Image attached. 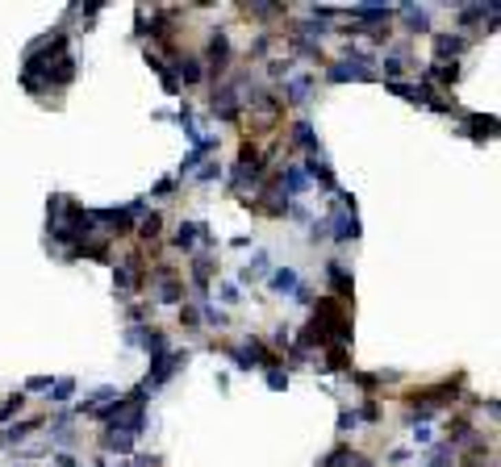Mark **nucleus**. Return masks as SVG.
Here are the masks:
<instances>
[{"label":"nucleus","mask_w":501,"mask_h":467,"mask_svg":"<svg viewBox=\"0 0 501 467\" xmlns=\"http://www.w3.org/2000/svg\"><path fill=\"white\" fill-rule=\"evenodd\" d=\"M460 388H464V376L443 380V384H434V388H418V392H410L406 400H410V409H414V418L426 422V418H434L439 409L456 405V400H460Z\"/></svg>","instance_id":"f257e3e1"},{"label":"nucleus","mask_w":501,"mask_h":467,"mask_svg":"<svg viewBox=\"0 0 501 467\" xmlns=\"http://www.w3.org/2000/svg\"><path fill=\"white\" fill-rule=\"evenodd\" d=\"M372 50H351L347 59H334L330 67H326V80L330 84H347V80H356V84H364V80H372Z\"/></svg>","instance_id":"f03ea898"},{"label":"nucleus","mask_w":501,"mask_h":467,"mask_svg":"<svg viewBox=\"0 0 501 467\" xmlns=\"http://www.w3.org/2000/svg\"><path fill=\"white\" fill-rule=\"evenodd\" d=\"M209 109L218 113V121H238V117H242V88H238V80H222V84H213Z\"/></svg>","instance_id":"7ed1b4c3"},{"label":"nucleus","mask_w":501,"mask_h":467,"mask_svg":"<svg viewBox=\"0 0 501 467\" xmlns=\"http://www.w3.org/2000/svg\"><path fill=\"white\" fill-rule=\"evenodd\" d=\"M188 363V350H163V355H155L150 359V372H146V380H142V388L150 392V388H163L180 368Z\"/></svg>","instance_id":"20e7f679"},{"label":"nucleus","mask_w":501,"mask_h":467,"mask_svg":"<svg viewBox=\"0 0 501 467\" xmlns=\"http://www.w3.org/2000/svg\"><path fill=\"white\" fill-rule=\"evenodd\" d=\"M205 75H218V80H226L230 75V34L226 29H213L209 34V46H205Z\"/></svg>","instance_id":"39448f33"},{"label":"nucleus","mask_w":501,"mask_h":467,"mask_svg":"<svg viewBox=\"0 0 501 467\" xmlns=\"http://www.w3.org/2000/svg\"><path fill=\"white\" fill-rule=\"evenodd\" d=\"M213 276H218V259H213L209 250L192 254V263H188V280H192L196 300H209V280H213Z\"/></svg>","instance_id":"423d86ee"},{"label":"nucleus","mask_w":501,"mask_h":467,"mask_svg":"<svg viewBox=\"0 0 501 467\" xmlns=\"http://www.w3.org/2000/svg\"><path fill=\"white\" fill-rule=\"evenodd\" d=\"M126 346H142L150 359L163 355V350H172V346H167V334L155 330V326H130V330H126Z\"/></svg>","instance_id":"0eeeda50"},{"label":"nucleus","mask_w":501,"mask_h":467,"mask_svg":"<svg viewBox=\"0 0 501 467\" xmlns=\"http://www.w3.org/2000/svg\"><path fill=\"white\" fill-rule=\"evenodd\" d=\"M347 17H351V25H360V34H364V29L388 25V21H393V9H388V5H351Z\"/></svg>","instance_id":"6e6552de"},{"label":"nucleus","mask_w":501,"mask_h":467,"mask_svg":"<svg viewBox=\"0 0 501 467\" xmlns=\"http://www.w3.org/2000/svg\"><path fill=\"white\" fill-rule=\"evenodd\" d=\"M326 230H330V242L347 246V242H356V238H360V217H356V213L334 209V213L326 217Z\"/></svg>","instance_id":"1a4fd4ad"},{"label":"nucleus","mask_w":501,"mask_h":467,"mask_svg":"<svg viewBox=\"0 0 501 467\" xmlns=\"http://www.w3.org/2000/svg\"><path fill=\"white\" fill-rule=\"evenodd\" d=\"M301 171H305V180H310V184H322L330 196L338 192V180H334V171H330V163H326V154H322V150H314Z\"/></svg>","instance_id":"9d476101"},{"label":"nucleus","mask_w":501,"mask_h":467,"mask_svg":"<svg viewBox=\"0 0 501 467\" xmlns=\"http://www.w3.org/2000/svg\"><path fill=\"white\" fill-rule=\"evenodd\" d=\"M326 280H330V296L334 300H342V304H351V292H356V280H351V272L342 267V259H330L326 263Z\"/></svg>","instance_id":"9b49d317"},{"label":"nucleus","mask_w":501,"mask_h":467,"mask_svg":"<svg viewBox=\"0 0 501 467\" xmlns=\"http://www.w3.org/2000/svg\"><path fill=\"white\" fill-rule=\"evenodd\" d=\"M472 42H468V34H434V63H456L464 50H468Z\"/></svg>","instance_id":"f8f14e48"},{"label":"nucleus","mask_w":501,"mask_h":467,"mask_svg":"<svg viewBox=\"0 0 501 467\" xmlns=\"http://www.w3.org/2000/svg\"><path fill=\"white\" fill-rule=\"evenodd\" d=\"M272 276V259H268V250H255L242 263V272H238V284H259V280H268Z\"/></svg>","instance_id":"ddd939ff"},{"label":"nucleus","mask_w":501,"mask_h":467,"mask_svg":"<svg viewBox=\"0 0 501 467\" xmlns=\"http://www.w3.org/2000/svg\"><path fill=\"white\" fill-rule=\"evenodd\" d=\"M205 234H209L205 221H180L176 234H172V246H176V250H192L196 242H205Z\"/></svg>","instance_id":"4468645a"},{"label":"nucleus","mask_w":501,"mask_h":467,"mask_svg":"<svg viewBox=\"0 0 501 467\" xmlns=\"http://www.w3.org/2000/svg\"><path fill=\"white\" fill-rule=\"evenodd\" d=\"M310 92H314V80L310 75H288L280 105H310Z\"/></svg>","instance_id":"2eb2a0df"},{"label":"nucleus","mask_w":501,"mask_h":467,"mask_svg":"<svg viewBox=\"0 0 501 467\" xmlns=\"http://www.w3.org/2000/svg\"><path fill=\"white\" fill-rule=\"evenodd\" d=\"M180 84H205V63H200L196 55H176V71H172Z\"/></svg>","instance_id":"dca6fc26"},{"label":"nucleus","mask_w":501,"mask_h":467,"mask_svg":"<svg viewBox=\"0 0 501 467\" xmlns=\"http://www.w3.org/2000/svg\"><path fill=\"white\" fill-rule=\"evenodd\" d=\"M134 442H138V438H130L121 426L105 422V434H100V446H105L109 455H130V451H134Z\"/></svg>","instance_id":"f3484780"},{"label":"nucleus","mask_w":501,"mask_h":467,"mask_svg":"<svg viewBox=\"0 0 501 467\" xmlns=\"http://www.w3.org/2000/svg\"><path fill=\"white\" fill-rule=\"evenodd\" d=\"M288 146H292V150H310V154L322 150V146H318V130H314L310 121H292V125H288Z\"/></svg>","instance_id":"a211bd4d"},{"label":"nucleus","mask_w":501,"mask_h":467,"mask_svg":"<svg viewBox=\"0 0 501 467\" xmlns=\"http://www.w3.org/2000/svg\"><path fill=\"white\" fill-rule=\"evenodd\" d=\"M460 80V63H430L426 71H422V84H439V88H451V84H456Z\"/></svg>","instance_id":"6ab92c4d"},{"label":"nucleus","mask_w":501,"mask_h":467,"mask_svg":"<svg viewBox=\"0 0 501 467\" xmlns=\"http://www.w3.org/2000/svg\"><path fill=\"white\" fill-rule=\"evenodd\" d=\"M464 130H468V138L489 142V138L497 134V117H485V113H464Z\"/></svg>","instance_id":"aec40b11"},{"label":"nucleus","mask_w":501,"mask_h":467,"mask_svg":"<svg viewBox=\"0 0 501 467\" xmlns=\"http://www.w3.org/2000/svg\"><path fill=\"white\" fill-rule=\"evenodd\" d=\"M472 438H476V426H472L468 418H451V422H447V438H443V442H451V446L460 451V446H468Z\"/></svg>","instance_id":"412c9836"},{"label":"nucleus","mask_w":501,"mask_h":467,"mask_svg":"<svg viewBox=\"0 0 501 467\" xmlns=\"http://www.w3.org/2000/svg\"><path fill=\"white\" fill-rule=\"evenodd\" d=\"M322 372H351V346H347V342H330V346H326Z\"/></svg>","instance_id":"4be33fe9"},{"label":"nucleus","mask_w":501,"mask_h":467,"mask_svg":"<svg viewBox=\"0 0 501 467\" xmlns=\"http://www.w3.org/2000/svg\"><path fill=\"white\" fill-rule=\"evenodd\" d=\"M38 426H42V422H34V418H30V422H13V426H5V430H0V446H17V442H25Z\"/></svg>","instance_id":"5701e85b"},{"label":"nucleus","mask_w":501,"mask_h":467,"mask_svg":"<svg viewBox=\"0 0 501 467\" xmlns=\"http://www.w3.org/2000/svg\"><path fill=\"white\" fill-rule=\"evenodd\" d=\"M397 13H401V17H406V25H410V34H430V13H426L422 5H401Z\"/></svg>","instance_id":"b1692460"},{"label":"nucleus","mask_w":501,"mask_h":467,"mask_svg":"<svg viewBox=\"0 0 501 467\" xmlns=\"http://www.w3.org/2000/svg\"><path fill=\"white\" fill-rule=\"evenodd\" d=\"M134 230H138L142 242H159V238H163V213H155V209L142 213V221H138Z\"/></svg>","instance_id":"393cba45"},{"label":"nucleus","mask_w":501,"mask_h":467,"mask_svg":"<svg viewBox=\"0 0 501 467\" xmlns=\"http://www.w3.org/2000/svg\"><path fill=\"white\" fill-rule=\"evenodd\" d=\"M296 284H301V276H296L292 267H276V272L268 276V288H272V292H284V296H292Z\"/></svg>","instance_id":"a878e982"},{"label":"nucleus","mask_w":501,"mask_h":467,"mask_svg":"<svg viewBox=\"0 0 501 467\" xmlns=\"http://www.w3.org/2000/svg\"><path fill=\"white\" fill-rule=\"evenodd\" d=\"M384 380H393V376H372V372H356V368H351V384H360L364 388V396H376L380 388H384Z\"/></svg>","instance_id":"bb28decb"},{"label":"nucleus","mask_w":501,"mask_h":467,"mask_svg":"<svg viewBox=\"0 0 501 467\" xmlns=\"http://www.w3.org/2000/svg\"><path fill=\"white\" fill-rule=\"evenodd\" d=\"M196 313H200V326H213V330H226V309H218V304H209V300H200L196 304Z\"/></svg>","instance_id":"cd10ccee"},{"label":"nucleus","mask_w":501,"mask_h":467,"mask_svg":"<svg viewBox=\"0 0 501 467\" xmlns=\"http://www.w3.org/2000/svg\"><path fill=\"white\" fill-rule=\"evenodd\" d=\"M50 438L59 446H71V413H59V418L50 422Z\"/></svg>","instance_id":"c85d7f7f"},{"label":"nucleus","mask_w":501,"mask_h":467,"mask_svg":"<svg viewBox=\"0 0 501 467\" xmlns=\"http://www.w3.org/2000/svg\"><path fill=\"white\" fill-rule=\"evenodd\" d=\"M406 55H397V50H393V55H384V84H393V80H401V75H406Z\"/></svg>","instance_id":"c756f323"},{"label":"nucleus","mask_w":501,"mask_h":467,"mask_svg":"<svg viewBox=\"0 0 501 467\" xmlns=\"http://www.w3.org/2000/svg\"><path fill=\"white\" fill-rule=\"evenodd\" d=\"M25 409V396L17 392V396H9V400H0V426H5L9 418H17V413Z\"/></svg>","instance_id":"7c9ffc66"},{"label":"nucleus","mask_w":501,"mask_h":467,"mask_svg":"<svg viewBox=\"0 0 501 467\" xmlns=\"http://www.w3.org/2000/svg\"><path fill=\"white\" fill-rule=\"evenodd\" d=\"M71 392H75V380H55V384H50V400H55V405H67Z\"/></svg>","instance_id":"2f4dec72"},{"label":"nucleus","mask_w":501,"mask_h":467,"mask_svg":"<svg viewBox=\"0 0 501 467\" xmlns=\"http://www.w3.org/2000/svg\"><path fill=\"white\" fill-rule=\"evenodd\" d=\"M264 380H268V388H272V392H284V388H288V372H284V368H268V372H264Z\"/></svg>","instance_id":"473e14b6"},{"label":"nucleus","mask_w":501,"mask_h":467,"mask_svg":"<svg viewBox=\"0 0 501 467\" xmlns=\"http://www.w3.org/2000/svg\"><path fill=\"white\" fill-rule=\"evenodd\" d=\"M347 455H351V446H347V442H338L330 455H322V463H318V467H342V463H347Z\"/></svg>","instance_id":"72a5a7b5"},{"label":"nucleus","mask_w":501,"mask_h":467,"mask_svg":"<svg viewBox=\"0 0 501 467\" xmlns=\"http://www.w3.org/2000/svg\"><path fill=\"white\" fill-rule=\"evenodd\" d=\"M356 413H360V422H380V400L376 396H364V405Z\"/></svg>","instance_id":"f704fd0d"},{"label":"nucleus","mask_w":501,"mask_h":467,"mask_svg":"<svg viewBox=\"0 0 501 467\" xmlns=\"http://www.w3.org/2000/svg\"><path fill=\"white\" fill-rule=\"evenodd\" d=\"M196 180H200V184L222 180V163H218V159H213V163H200V167H196Z\"/></svg>","instance_id":"c9c22d12"},{"label":"nucleus","mask_w":501,"mask_h":467,"mask_svg":"<svg viewBox=\"0 0 501 467\" xmlns=\"http://www.w3.org/2000/svg\"><path fill=\"white\" fill-rule=\"evenodd\" d=\"M180 326H184V330H200V313H196V304H180Z\"/></svg>","instance_id":"e433bc0d"},{"label":"nucleus","mask_w":501,"mask_h":467,"mask_svg":"<svg viewBox=\"0 0 501 467\" xmlns=\"http://www.w3.org/2000/svg\"><path fill=\"white\" fill-rule=\"evenodd\" d=\"M268 75H272V80H288V75H292V59H272V63H268Z\"/></svg>","instance_id":"4c0bfd02"},{"label":"nucleus","mask_w":501,"mask_h":467,"mask_svg":"<svg viewBox=\"0 0 501 467\" xmlns=\"http://www.w3.org/2000/svg\"><path fill=\"white\" fill-rule=\"evenodd\" d=\"M356 426H360V413H356V409H342V413H338V434H351Z\"/></svg>","instance_id":"58836bf2"},{"label":"nucleus","mask_w":501,"mask_h":467,"mask_svg":"<svg viewBox=\"0 0 501 467\" xmlns=\"http://www.w3.org/2000/svg\"><path fill=\"white\" fill-rule=\"evenodd\" d=\"M218 296H222V304H238V300H242V296H238V284H230V280L218 284Z\"/></svg>","instance_id":"ea45409f"},{"label":"nucleus","mask_w":501,"mask_h":467,"mask_svg":"<svg viewBox=\"0 0 501 467\" xmlns=\"http://www.w3.org/2000/svg\"><path fill=\"white\" fill-rule=\"evenodd\" d=\"M50 384H55L50 376H30L25 380V392H50Z\"/></svg>","instance_id":"a19ab883"},{"label":"nucleus","mask_w":501,"mask_h":467,"mask_svg":"<svg viewBox=\"0 0 501 467\" xmlns=\"http://www.w3.org/2000/svg\"><path fill=\"white\" fill-rule=\"evenodd\" d=\"M414 442H418V446H430V442H434V430H430L426 422H418V426H414Z\"/></svg>","instance_id":"79ce46f5"},{"label":"nucleus","mask_w":501,"mask_h":467,"mask_svg":"<svg viewBox=\"0 0 501 467\" xmlns=\"http://www.w3.org/2000/svg\"><path fill=\"white\" fill-rule=\"evenodd\" d=\"M388 92H397L401 100H414V84H406V80H393V84H384Z\"/></svg>","instance_id":"37998d69"},{"label":"nucleus","mask_w":501,"mask_h":467,"mask_svg":"<svg viewBox=\"0 0 501 467\" xmlns=\"http://www.w3.org/2000/svg\"><path fill=\"white\" fill-rule=\"evenodd\" d=\"M326 238H330V230H326V217H322V221L310 226V242H326Z\"/></svg>","instance_id":"c03bdc74"},{"label":"nucleus","mask_w":501,"mask_h":467,"mask_svg":"<svg viewBox=\"0 0 501 467\" xmlns=\"http://www.w3.org/2000/svg\"><path fill=\"white\" fill-rule=\"evenodd\" d=\"M172 192H176V180H172V176H167V180H159L155 188H150V196H172Z\"/></svg>","instance_id":"a18cd8bd"},{"label":"nucleus","mask_w":501,"mask_h":467,"mask_svg":"<svg viewBox=\"0 0 501 467\" xmlns=\"http://www.w3.org/2000/svg\"><path fill=\"white\" fill-rule=\"evenodd\" d=\"M292 300H296V304H314V292H310L305 284H296V292H292Z\"/></svg>","instance_id":"49530a36"},{"label":"nucleus","mask_w":501,"mask_h":467,"mask_svg":"<svg viewBox=\"0 0 501 467\" xmlns=\"http://www.w3.org/2000/svg\"><path fill=\"white\" fill-rule=\"evenodd\" d=\"M55 467H80V463H75L71 451H59V455H55Z\"/></svg>","instance_id":"de8ad7c7"},{"label":"nucleus","mask_w":501,"mask_h":467,"mask_svg":"<svg viewBox=\"0 0 501 467\" xmlns=\"http://www.w3.org/2000/svg\"><path fill=\"white\" fill-rule=\"evenodd\" d=\"M342 467H372V463H368V459H364V455H360V451H351V455H347V463H342Z\"/></svg>","instance_id":"09e8293b"},{"label":"nucleus","mask_w":501,"mask_h":467,"mask_svg":"<svg viewBox=\"0 0 501 467\" xmlns=\"http://www.w3.org/2000/svg\"><path fill=\"white\" fill-rule=\"evenodd\" d=\"M142 318H146V304H130V322H134V326H138V322H142Z\"/></svg>","instance_id":"8fccbe9b"}]
</instances>
